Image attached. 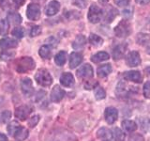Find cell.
Instances as JSON below:
<instances>
[{
    "label": "cell",
    "mask_w": 150,
    "mask_h": 141,
    "mask_svg": "<svg viewBox=\"0 0 150 141\" xmlns=\"http://www.w3.org/2000/svg\"><path fill=\"white\" fill-rule=\"evenodd\" d=\"M148 125H149V129H150V120H149V123H148Z\"/></svg>",
    "instance_id": "681fc988"
},
{
    "label": "cell",
    "mask_w": 150,
    "mask_h": 141,
    "mask_svg": "<svg viewBox=\"0 0 150 141\" xmlns=\"http://www.w3.org/2000/svg\"><path fill=\"white\" fill-rule=\"evenodd\" d=\"M11 117V113L8 110H5L0 113V123H6Z\"/></svg>",
    "instance_id": "836d02e7"
},
{
    "label": "cell",
    "mask_w": 150,
    "mask_h": 141,
    "mask_svg": "<svg viewBox=\"0 0 150 141\" xmlns=\"http://www.w3.org/2000/svg\"><path fill=\"white\" fill-rule=\"evenodd\" d=\"M109 58H110V56L108 53H106V52H98L96 55L91 56V60L94 63L102 62V61H105Z\"/></svg>",
    "instance_id": "44dd1931"
},
{
    "label": "cell",
    "mask_w": 150,
    "mask_h": 141,
    "mask_svg": "<svg viewBox=\"0 0 150 141\" xmlns=\"http://www.w3.org/2000/svg\"><path fill=\"white\" fill-rule=\"evenodd\" d=\"M136 2L141 5H146L150 2V0H136Z\"/></svg>",
    "instance_id": "7dc6e473"
},
{
    "label": "cell",
    "mask_w": 150,
    "mask_h": 141,
    "mask_svg": "<svg viewBox=\"0 0 150 141\" xmlns=\"http://www.w3.org/2000/svg\"><path fill=\"white\" fill-rule=\"evenodd\" d=\"M82 61H83L82 54L77 53V52H73L69 56V67L71 69L76 68L78 65L81 64Z\"/></svg>",
    "instance_id": "5bb4252c"
},
{
    "label": "cell",
    "mask_w": 150,
    "mask_h": 141,
    "mask_svg": "<svg viewBox=\"0 0 150 141\" xmlns=\"http://www.w3.org/2000/svg\"><path fill=\"white\" fill-rule=\"evenodd\" d=\"M65 96V91L59 86H55L51 92V100L54 103L60 102Z\"/></svg>",
    "instance_id": "4fadbf2b"
},
{
    "label": "cell",
    "mask_w": 150,
    "mask_h": 141,
    "mask_svg": "<svg viewBox=\"0 0 150 141\" xmlns=\"http://www.w3.org/2000/svg\"><path fill=\"white\" fill-rule=\"evenodd\" d=\"M35 79L42 87H49L53 83V78H52L49 72L45 69H40L38 70V73L35 75Z\"/></svg>",
    "instance_id": "7a4b0ae2"
},
{
    "label": "cell",
    "mask_w": 150,
    "mask_h": 141,
    "mask_svg": "<svg viewBox=\"0 0 150 141\" xmlns=\"http://www.w3.org/2000/svg\"><path fill=\"white\" fill-rule=\"evenodd\" d=\"M104 118L108 124H112L116 121L117 118H118V111L116 108L110 106L107 107L104 112Z\"/></svg>",
    "instance_id": "8992f818"
},
{
    "label": "cell",
    "mask_w": 150,
    "mask_h": 141,
    "mask_svg": "<svg viewBox=\"0 0 150 141\" xmlns=\"http://www.w3.org/2000/svg\"><path fill=\"white\" fill-rule=\"evenodd\" d=\"M131 26L129 21L122 20L115 28V34L118 38H126L130 35Z\"/></svg>",
    "instance_id": "3957f363"
},
{
    "label": "cell",
    "mask_w": 150,
    "mask_h": 141,
    "mask_svg": "<svg viewBox=\"0 0 150 141\" xmlns=\"http://www.w3.org/2000/svg\"><path fill=\"white\" fill-rule=\"evenodd\" d=\"M46 43L48 46H53V47H55L58 43V41L55 39L54 37H50L48 39L46 40Z\"/></svg>",
    "instance_id": "f35d334b"
},
{
    "label": "cell",
    "mask_w": 150,
    "mask_h": 141,
    "mask_svg": "<svg viewBox=\"0 0 150 141\" xmlns=\"http://www.w3.org/2000/svg\"><path fill=\"white\" fill-rule=\"evenodd\" d=\"M123 12H124V16L128 17V18L132 15V9H130V11H127V9H125Z\"/></svg>",
    "instance_id": "bcb514c9"
},
{
    "label": "cell",
    "mask_w": 150,
    "mask_h": 141,
    "mask_svg": "<svg viewBox=\"0 0 150 141\" xmlns=\"http://www.w3.org/2000/svg\"><path fill=\"white\" fill-rule=\"evenodd\" d=\"M26 16L29 20L37 21L40 17V8L38 4L31 3L28 5L26 9Z\"/></svg>",
    "instance_id": "5b68a950"
},
{
    "label": "cell",
    "mask_w": 150,
    "mask_h": 141,
    "mask_svg": "<svg viewBox=\"0 0 150 141\" xmlns=\"http://www.w3.org/2000/svg\"><path fill=\"white\" fill-rule=\"evenodd\" d=\"M11 33L14 37L18 38V39H22L23 37V34H25V30H23V27H15Z\"/></svg>",
    "instance_id": "e575fe53"
},
{
    "label": "cell",
    "mask_w": 150,
    "mask_h": 141,
    "mask_svg": "<svg viewBox=\"0 0 150 141\" xmlns=\"http://www.w3.org/2000/svg\"><path fill=\"white\" fill-rule=\"evenodd\" d=\"M93 68L89 64H84L77 70V76L82 79H89L93 77Z\"/></svg>",
    "instance_id": "52a82bcc"
},
{
    "label": "cell",
    "mask_w": 150,
    "mask_h": 141,
    "mask_svg": "<svg viewBox=\"0 0 150 141\" xmlns=\"http://www.w3.org/2000/svg\"><path fill=\"white\" fill-rule=\"evenodd\" d=\"M127 49V44L126 43H121L116 45L114 50H112V58L115 60L116 59H121L125 55V52Z\"/></svg>",
    "instance_id": "9a60e30c"
},
{
    "label": "cell",
    "mask_w": 150,
    "mask_h": 141,
    "mask_svg": "<svg viewBox=\"0 0 150 141\" xmlns=\"http://www.w3.org/2000/svg\"><path fill=\"white\" fill-rule=\"evenodd\" d=\"M118 14V11L117 9H115V8L110 7L109 9H107V13H106V16H105V21L107 23H111L114 19L115 18V16Z\"/></svg>",
    "instance_id": "4316f807"
},
{
    "label": "cell",
    "mask_w": 150,
    "mask_h": 141,
    "mask_svg": "<svg viewBox=\"0 0 150 141\" xmlns=\"http://www.w3.org/2000/svg\"><path fill=\"white\" fill-rule=\"evenodd\" d=\"M12 1L14 2V4H15L16 6L21 7V6H23V4H25V0H12Z\"/></svg>",
    "instance_id": "f6af8a7d"
},
{
    "label": "cell",
    "mask_w": 150,
    "mask_h": 141,
    "mask_svg": "<svg viewBox=\"0 0 150 141\" xmlns=\"http://www.w3.org/2000/svg\"><path fill=\"white\" fill-rule=\"evenodd\" d=\"M127 65L129 67H137L141 63V56L137 51H131L126 58Z\"/></svg>",
    "instance_id": "ba28073f"
},
{
    "label": "cell",
    "mask_w": 150,
    "mask_h": 141,
    "mask_svg": "<svg viewBox=\"0 0 150 141\" xmlns=\"http://www.w3.org/2000/svg\"><path fill=\"white\" fill-rule=\"evenodd\" d=\"M106 97V92L105 90L100 87H97L95 89V98L97 100H103Z\"/></svg>",
    "instance_id": "1f68e13d"
},
{
    "label": "cell",
    "mask_w": 150,
    "mask_h": 141,
    "mask_svg": "<svg viewBox=\"0 0 150 141\" xmlns=\"http://www.w3.org/2000/svg\"><path fill=\"white\" fill-rule=\"evenodd\" d=\"M18 45L17 41L13 39H9V38H5L0 41V47L1 49H9V48H14Z\"/></svg>",
    "instance_id": "d6986e66"
},
{
    "label": "cell",
    "mask_w": 150,
    "mask_h": 141,
    "mask_svg": "<svg viewBox=\"0 0 150 141\" xmlns=\"http://www.w3.org/2000/svg\"><path fill=\"white\" fill-rule=\"evenodd\" d=\"M41 33V27L40 26H35L31 28L30 30V36L31 37H36L38 35H40Z\"/></svg>",
    "instance_id": "d590c367"
},
{
    "label": "cell",
    "mask_w": 150,
    "mask_h": 141,
    "mask_svg": "<svg viewBox=\"0 0 150 141\" xmlns=\"http://www.w3.org/2000/svg\"><path fill=\"white\" fill-rule=\"evenodd\" d=\"M103 1H107V0H103Z\"/></svg>",
    "instance_id": "f907efd6"
},
{
    "label": "cell",
    "mask_w": 150,
    "mask_h": 141,
    "mask_svg": "<svg viewBox=\"0 0 150 141\" xmlns=\"http://www.w3.org/2000/svg\"><path fill=\"white\" fill-rule=\"evenodd\" d=\"M39 121H40V116H34L29 120L28 124H29V126H31V127H34L38 124V122Z\"/></svg>",
    "instance_id": "ab89813d"
},
{
    "label": "cell",
    "mask_w": 150,
    "mask_h": 141,
    "mask_svg": "<svg viewBox=\"0 0 150 141\" xmlns=\"http://www.w3.org/2000/svg\"><path fill=\"white\" fill-rule=\"evenodd\" d=\"M15 56V52L13 51H3L1 54H0V58L1 60H9L14 58Z\"/></svg>",
    "instance_id": "d6a6232c"
},
{
    "label": "cell",
    "mask_w": 150,
    "mask_h": 141,
    "mask_svg": "<svg viewBox=\"0 0 150 141\" xmlns=\"http://www.w3.org/2000/svg\"><path fill=\"white\" fill-rule=\"evenodd\" d=\"M67 60V53L65 51H61L54 56V62L57 66H63Z\"/></svg>",
    "instance_id": "cb8c5ba5"
},
{
    "label": "cell",
    "mask_w": 150,
    "mask_h": 141,
    "mask_svg": "<svg viewBox=\"0 0 150 141\" xmlns=\"http://www.w3.org/2000/svg\"><path fill=\"white\" fill-rule=\"evenodd\" d=\"M31 111H32L31 107L27 106V105H22V106H19L18 108H16L15 116L17 119L21 120H25L27 119L28 116L30 115Z\"/></svg>",
    "instance_id": "9c48e42d"
},
{
    "label": "cell",
    "mask_w": 150,
    "mask_h": 141,
    "mask_svg": "<svg viewBox=\"0 0 150 141\" xmlns=\"http://www.w3.org/2000/svg\"><path fill=\"white\" fill-rule=\"evenodd\" d=\"M124 78L128 81H131L134 83L142 82V75L138 70H129L124 73Z\"/></svg>",
    "instance_id": "7c38bea8"
},
{
    "label": "cell",
    "mask_w": 150,
    "mask_h": 141,
    "mask_svg": "<svg viewBox=\"0 0 150 141\" xmlns=\"http://www.w3.org/2000/svg\"><path fill=\"white\" fill-rule=\"evenodd\" d=\"M102 16H103L102 9L95 4L91 5L90 8H89L88 14H87V18L89 22L92 24H97L101 20Z\"/></svg>",
    "instance_id": "277c9868"
},
{
    "label": "cell",
    "mask_w": 150,
    "mask_h": 141,
    "mask_svg": "<svg viewBox=\"0 0 150 141\" xmlns=\"http://www.w3.org/2000/svg\"><path fill=\"white\" fill-rule=\"evenodd\" d=\"M86 3H87L86 0H74V2H73V4L75 5V6H77V7L81 8V9L86 8Z\"/></svg>",
    "instance_id": "60d3db41"
},
{
    "label": "cell",
    "mask_w": 150,
    "mask_h": 141,
    "mask_svg": "<svg viewBox=\"0 0 150 141\" xmlns=\"http://www.w3.org/2000/svg\"><path fill=\"white\" fill-rule=\"evenodd\" d=\"M122 127H123V129L126 132L132 133V132L136 131V129H137V124H136L135 121L125 120L122 121Z\"/></svg>",
    "instance_id": "7402d4cb"
},
{
    "label": "cell",
    "mask_w": 150,
    "mask_h": 141,
    "mask_svg": "<svg viewBox=\"0 0 150 141\" xmlns=\"http://www.w3.org/2000/svg\"><path fill=\"white\" fill-rule=\"evenodd\" d=\"M20 124L18 123L17 121H11V123L8 124V132L9 133V135H14V134L16 133V131L20 128Z\"/></svg>",
    "instance_id": "4dcf8cb0"
},
{
    "label": "cell",
    "mask_w": 150,
    "mask_h": 141,
    "mask_svg": "<svg viewBox=\"0 0 150 141\" xmlns=\"http://www.w3.org/2000/svg\"><path fill=\"white\" fill-rule=\"evenodd\" d=\"M114 2L119 7H127L129 3V0H114Z\"/></svg>",
    "instance_id": "b9f144b4"
},
{
    "label": "cell",
    "mask_w": 150,
    "mask_h": 141,
    "mask_svg": "<svg viewBox=\"0 0 150 141\" xmlns=\"http://www.w3.org/2000/svg\"><path fill=\"white\" fill-rule=\"evenodd\" d=\"M144 96L147 99H150V82H146L144 85Z\"/></svg>",
    "instance_id": "74e56055"
},
{
    "label": "cell",
    "mask_w": 150,
    "mask_h": 141,
    "mask_svg": "<svg viewBox=\"0 0 150 141\" xmlns=\"http://www.w3.org/2000/svg\"><path fill=\"white\" fill-rule=\"evenodd\" d=\"M8 20L9 21L8 23L13 24V25H19V24H21L22 22V17L20 16V14L12 11V12H8Z\"/></svg>",
    "instance_id": "484cf974"
},
{
    "label": "cell",
    "mask_w": 150,
    "mask_h": 141,
    "mask_svg": "<svg viewBox=\"0 0 150 141\" xmlns=\"http://www.w3.org/2000/svg\"><path fill=\"white\" fill-rule=\"evenodd\" d=\"M0 141H8L7 136L4 134H1V133H0Z\"/></svg>",
    "instance_id": "c3c4849f"
},
{
    "label": "cell",
    "mask_w": 150,
    "mask_h": 141,
    "mask_svg": "<svg viewBox=\"0 0 150 141\" xmlns=\"http://www.w3.org/2000/svg\"><path fill=\"white\" fill-rule=\"evenodd\" d=\"M59 9H60V3L58 1H56V0H52L45 8V14L47 16H54L59 11Z\"/></svg>",
    "instance_id": "30bf717a"
},
{
    "label": "cell",
    "mask_w": 150,
    "mask_h": 141,
    "mask_svg": "<svg viewBox=\"0 0 150 141\" xmlns=\"http://www.w3.org/2000/svg\"><path fill=\"white\" fill-rule=\"evenodd\" d=\"M97 135L102 141H112V135L107 128H100L98 131Z\"/></svg>",
    "instance_id": "ac0fdd59"
},
{
    "label": "cell",
    "mask_w": 150,
    "mask_h": 141,
    "mask_svg": "<svg viewBox=\"0 0 150 141\" xmlns=\"http://www.w3.org/2000/svg\"><path fill=\"white\" fill-rule=\"evenodd\" d=\"M86 43V39L83 35H78L72 42V47L75 50H82Z\"/></svg>",
    "instance_id": "e0dca14e"
},
{
    "label": "cell",
    "mask_w": 150,
    "mask_h": 141,
    "mask_svg": "<svg viewBox=\"0 0 150 141\" xmlns=\"http://www.w3.org/2000/svg\"><path fill=\"white\" fill-rule=\"evenodd\" d=\"M129 141H144V138L140 134H132L131 135H129Z\"/></svg>",
    "instance_id": "8d00e7d4"
},
{
    "label": "cell",
    "mask_w": 150,
    "mask_h": 141,
    "mask_svg": "<svg viewBox=\"0 0 150 141\" xmlns=\"http://www.w3.org/2000/svg\"><path fill=\"white\" fill-rule=\"evenodd\" d=\"M35 68V61L29 56L21 58L16 62V70L20 73H25Z\"/></svg>",
    "instance_id": "6da1fadb"
},
{
    "label": "cell",
    "mask_w": 150,
    "mask_h": 141,
    "mask_svg": "<svg viewBox=\"0 0 150 141\" xmlns=\"http://www.w3.org/2000/svg\"><path fill=\"white\" fill-rule=\"evenodd\" d=\"M97 73H98V77H100V78L106 77L107 75H109L112 73L111 64H104V65L100 66V67H98Z\"/></svg>",
    "instance_id": "ffe728a7"
},
{
    "label": "cell",
    "mask_w": 150,
    "mask_h": 141,
    "mask_svg": "<svg viewBox=\"0 0 150 141\" xmlns=\"http://www.w3.org/2000/svg\"><path fill=\"white\" fill-rule=\"evenodd\" d=\"M97 83L96 82H93V83H91L90 81H87V83L86 84V89H91V88H95V87L97 86Z\"/></svg>",
    "instance_id": "ee69618b"
},
{
    "label": "cell",
    "mask_w": 150,
    "mask_h": 141,
    "mask_svg": "<svg viewBox=\"0 0 150 141\" xmlns=\"http://www.w3.org/2000/svg\"><path fill=\"white\" fill-rule=\"evenodd\" d=\"M21 88L23 93L25 94V96L29 97L32 95L33 93V85L32 81L29 78H23L21 82Z\"/></svg>",
    "instance_id": "8fae6325"
},
{
    "label": "cell",
    "mask_w": 150,
    "mask_h": 141,
    "mask_svg": "<svg viewBox=\"0 0 150 141\" xmlns=\"http://www.w3.org/2000/svg\"><path fill=\"white\" fill-rule=\"evenodd\" d=\"M9 28V23L6 19H0V35H6Z\"/></svg>",
    "instance_id": "f1b7e54d"
},
{
    "label": "cell",
    "mask_w": 150,
    "mask_h": 141,
    "mask_svg": "<svg viewBox=\"0 0 150 141\" xmlns=\"http://www.w3.org/2000/svg\"><path fill=\"white\" fill-rule=\"evenodd\" d=\"M112 137L115 141H124L125 140V134L119 128H115L112 131Z\"/></svg>",
    "instance_id": "f546056e"
},
{
    "label": "cell",
    "mask_w": 150,
    "mask_h": 141,
    "mask_svg": "<svg viewBox=\"0 0 150 141\" xmlns=\"http://www.w3.org/2000/svg\"><path fill=\"white\" fill-rule=\"evenodd\" d=\"M39 54L42 58H51V48L48 45H43L40 47V49L39 51Z\"/></svg>",
    "instance_id": "83f0119b"
},
{
    "label": "cell",
    "mask_w": 150,
    "mask_h": 141,
    "mask_svg": "<svg viewBox=\"0 0 150 141\" xmlns=\"http://www.w3.org/2000/svg\"><path fill=\"white\" fill-rule=\"evenodd\" d=\"M0 7L3 9H8L11 8V3L8 0H0Z\"/></svg>",
    "instance_id": "7bdbcfd3"
},
{
    "label": "cell",
    "mask_w": 150,
    "mask_h": 141,
    "mask_svg": "<svg viewBox=\"0 0 150 141\" xmlns=\"http://www.w3.org/2000/svg\"><path fill=\"white\" fill-rule=\"evenodd\" d=\"M13 136L15 137V139L17 141H23V140H25L28 136V131H27V129L20 126V128H19L16 131V133L14 134Z\"/></svg>",
    "instance_id": "603a6c76"
},
{
    "label": "cell",
    "mask_w": 150,
    "mask_h": 141,
    "mask_svg": "<svg viewBox=\"0 0 150 141\" xmlns=\"http://www.w3.org/2000/svg\"><path fill=\"white\" fill-rule=\"evenodd\" d=\"M89 42L91 43V45L95 46V47H98L102 45L103 43V39L101 37L98 36L96 34H93V33H91L90 36H89Z\"/></svg>",
    "instance_id": "d4e9b609"
},
{
    "label": "cell",
    "mask_w": 150,
    "mask_h": 141,
    "mask_svg": "<svg viewBox=\"0 0 150 141\" xmlns=\"http://www.w3.org/2000/svg\"><path fill=\"white\" fill-rule=\"evenodd\" d=\"M60 83L62 84V86L64 87H67V88H69V87H72L74 85V77L71 73H65L61 75L60 77Z\"/></svg>",
    "instance_id": "2e32d148"
}]
</instances>
